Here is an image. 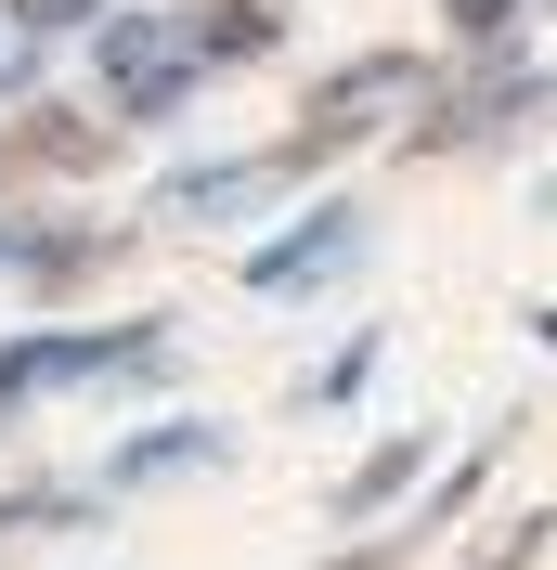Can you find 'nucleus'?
I'll list each match as a JSON object with an SVG mask.
<instances>
[{"label": "nucleus", "instance_id": "1", "mask_svg": "<svg viewBox=\"0 0 557 570\" xmlns=\"http://www.w3.org/2000/svg\"><path fill=\"white\" fill-rule=\"evenodd\" d=\"M27 13H91V0H27Z\"/></svg>", "mask_w": 557, "mask_h": 570}]
</instances>
